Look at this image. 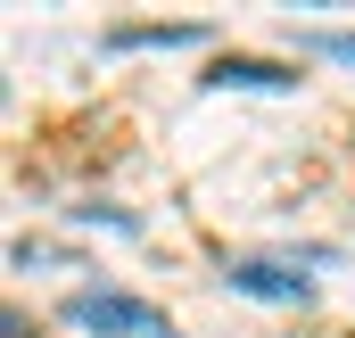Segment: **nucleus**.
Wrapping results in <instances>:
<instances>
[{"mask_svg":"<svg viewBox=\"0 0 355 338\" xmlns=\"http://www.w3.org/2000/svg\"><path fill=\"white\" fill-rule=\"evenodd\" d=\"M182 42H198V25H116L107 33V50H182Z\"/></svg>","mask_w":355,"mask_h":338,"instance_id":"4","label":"nucleus"},{"mask_svg":"<svg viewBox=\"0 0 355 338\" xmlns=\"http://www.w3.org/2000/svg\"><path fill=\"white\" fill-rule=\"evenodd\" d=\"M207 83H215V91H297V75L272 66V58H223Z\"/></svg>","mask_w":355,"mask_h":338,"instance_id":"3","label":"nucleus"},{"mask_svg":"<svg viewBox=\"0 0 355 338\" xmlns=\"http://www.w3.org/2000/svg\"><path fill=\"white\" fill-rule=\"evenodd\" d=\"M223 281H232L240 297H265V305H306V272H289V264H265V256L232 264Z\"/></svg>","mask_w":355,"mask_h":338,"instance_id":"2","label":"nucleus"},{"mask_svg":"<svg viewBox=\"0 0 355 338\" xmlns=\"http://www.w3.org/2000/svg\"><path fill=\"white\" fill-rule=\"evenodd\" d=\"M306 50H322V58H355V33H347V25H331V33H306Z\"/></svg>","mask_w":355,"mask_h":338,"instance_id":"5","label":"nucleus"},{"mask_svg":"<svg viewBox=\"0 0 355 338\" xmlns=\"http://www.w3.org/2000/svg\"><path fill=\"white\" fill-rule=\"evenodd\" d=\"M67 322L75 330H99V338H174V322L157 305H141L124 289H75L67 297Z\"/></svg>","mask_w":355,"mask_h":338,"instance_id":"1","label":"nucleus"}]
</instances>
